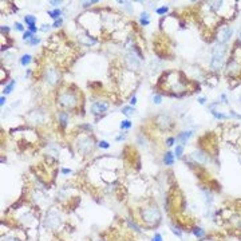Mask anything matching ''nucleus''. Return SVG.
I'll return each instance as SVG.
<instances>
[{
  "label": "nucleus",
  "instance_id": "1",
  "mask_svg": "<svg viewBox=\"0 0 241 241\" xmlns=\"http://www.w3.org/2000/svg\"><path fill=\"white\" fill-rule=\"evenodd\" d=\"M56 102L62 109L67 111H73L79 106V94L78 91L71 90V88H62L58 93Z\"/></svg>",
  "mask_w": 241,
  "mask_h": 241
},
{
  "label": "nucleus",
  "instance_id": "35",
  "mask_svg": "<svg viewBox=\"0 0 241 241\" xmlns=\"http://www.w3.org/2000/svg\"><path fill=\"white\" fill-rule=\"evenodd\" d=\"M98 146H99L100 149H109L110 147V144L107 141H100L99 144H98Z\"/></svg>",
  "mask_w": 241,
  "mask_h": 241
},
{
  "label": "nucleus",
  "instance_id": "29",
  "mask_svg": "<svg viewBox=\"0 0 241 241\" xmlns=\"http://www.w3.org/2000/svg\"><path fill=\"white\" fill-rule=\"evenodd\" d=\"M161 102H162V97H161L159 94L153 95V103H154V105H159Z\"/></svg>",
  "mask_w": 241,
  "mask_h": 241
},
{
  "label": "nucleus",
  "instance_id": "20",
  "mask_svg": "<svg viewBox=\"0 0 241 241\" xmlns=\"http://www.w3.org/2000/svg\"><path fill=\"white\" fill-rule=\"evenodd\" d=\"M48 16H51L52 19L58 20V19H60V16H62V11L59 10V8H55V10H51V11H48Z\"/></svg>",
  "mask_w": 241,
  "mask_h": 241
},
{
  "label": "nucleus",
  "instance_id": "31",
  "mask_svg": "<svg viewBox=\"0 0 241 241\" xmlns=\"http://www.w3.org/2000/svg\"><path fill=\"white\" fill-rule=\"evenodd\" d=\"M62 26H63V19H62V17H60V19H58V20H55V22H54V24H52L54 28H60Z\"/></svg>",
  "mask_w": 241,
  "mask_h": 241
},
{
  "label": "nucleus",
  "instance_id": "30",
  "mask_svg": "<svg viewBox=\"0 0 241 241\" xmlns=\"http://www.w3.org/2000/svg\"><path fill=\"white\" fill-rule=\"evenodd\" d=\"M98 0H91V2H83L82 3V7H85V8H87V7H91L93 4H98Z\"/></svg>",
  "mask_w": 241,
  "mask_h": 241
},
{
  "label": "nucleus",
  "instance_id": "13",
  "mask_svg": "<svg viewBox=\"0 0 241 241\" xmlns=\"http://www.w3.org/2000/svg\"><path fill=\"white\" fill-rule=\"evenodd\" d=\"M78 40H79L80 44H83V46H86V47L94 46V44L98 42L97 38H95L94 35H90L88 32H85V34H79Z\"/></svg>",
  "mask_w": 241,
  "mask_h": 241
},
{
  "label": "nucleus",
  "instance_id": "34",
  "mask_svg": "<svg viewBox=\"0 0 241 241\" xmlns=\"http://www.w3.org/2000/svg\"><path fill=\"white\" fill-rule=\"evenodd\" d=\"M119 4H123L125 5V8H126L129 12H131L133 11V8H131V3H129V2H119Z\"/></svg>",
  "mask_w": 241,
  "mask_h": 241
},
{
  "label": "nucleus",
  "instance_id": "54",
  "mask_svg": "<svg viewBox=\"0 0 241 241\" xmlns=\"http://www.w3.org/2000/svg\"><path fill=\"white\" fill-rule=\"evenodd\" d=\"M240 100H241V97H240Z\"/></svg>",
  "mask_w": 241,
  "mask_h": 241
},
{
  "label": "nucleus",
  "instance_id": "12",
  "mask_svg": "<svg viewBox=\"0 0 241 241\" xmlns=\"http://www.w3.org/2000/svg\"><path fill=\"white\" fill-rule=\"evenodd\" d=\"M190 157L194 159V162L200 163V165H205V163H208V161H209V157H208V154L205 153L204 150H201V149H197V150L192 151Z\"/></svg>",
  "mask_w": 241,
  "mask_h": 241
},
{
  "label": "nucleus",
  "instance_id": "25",
  "mask_svg": "<svg viewBox=\"0 0 241 241\" xmlns=\"http://www.w3.org/2000/svg\"><path fill=\"white\" fill-rule=\"evenodd\" d=\"M168 11H169V7H168V5H163V7L157 8L156 12L158 14V15H165V14H168Z\"/></svg>",
  "mask_w": 241,
  "mask_h": 241
},
{
  "label": "nucleus",
  "instance_id": "15",
  "mask_svg": "<svg viewBox=\"0 0 241 241\" xmlns=\"http://www.w3.org/2000/svg\"><path fill=\"white\" fill-rule=\"evenodd\" d=\"M56 118H58V123L60 125V127H67L68 122H70V114L67 111H58L56 114Z\"/></svg>",
  "mask_w": 241,
  "mask_h": 241
},
{
  "label": "nucleus",
  "instance_id": "47",
  "mask_svg": "<svg viewBox=\"0 0 241 241\" xmlns=\"http://www.w3.org/2000/svg\"><path fill=\"white\" fill-rule=\"evenodd\" d=\"M71 173V169H62V174H70Z\"/></svg>",
  "mask_w": 241,
  "mask_h": 241
},
{
  "label": "nucleus",
  "instance_id": "36",
  "mask_svg": "<svg viewBox=\"0 0 241 241\" xmlns=\"http://www.w3.org/2000/svg\"><path fill=\"white\" fill-rule=\"evenodd\" d=\"M174 142H175V138H173V137H169L168 139H166V146H173L174 145Z\"/></svg>",
  "mask_w": 241,
  "mask_h": 241
},
{
  "label": "nucleus",
  "instance_id": "6",
  "mask_svg": "<svg viewBox=\"0 0 241 241\" xmlns=\"http://www.w3.org/2000/svg\"><path fill=\"white\" fill-rule=\"evenodd\" d=\"M141 218L146 224H157L161 220V213L156 205H146L141 209Z\"/></svg>",
  "mask_w": 241,
  "mask_h": 241
},
{
  "label": "nucleus",
  "instance_id": "27",
  "mask_svg": "<svg viewBox=\"0 0 241 241\" xmlns=\"http://www.w3.org/2000/svg\"><path fill=\"white\" fill-rule=\"evenodd\" d=\"M32 38H34V34H32V32H29V31H26L24 34H23V40H24V42H29Z\"/></svg>",
  "mask_w": 241,
  "mask_h": 241
},
{
  "label": "nucleus",
  "instance_id": "28",
  "mask_svg": "<svg viewBox=\"0 0 241 241\" xmlns=\"http://www.w3.org/2000/svg\"><path fill=\"white\" fill-rule=\"evenodd\" d=\"M182 151H184V145H177V147H175V150H174V154L177 157H181L182 156Z\"/></svg>",
  "mask_w": 241,
  "mask_h": 241
},
{
  "label": "nucleus",
  "instance_id": "41",
  "mask_svg": "<svg viewBox=\"0 0 241 241\" xmlns=\"http://www.w3.org/2000/svg\"><path fill=\"white\" fill-rule=\"evenodd\" d=\"M153 241H162V236H161L159 233H156L153 237Z\"/></svg>",
  "mask_w": 241,
  "mask_h": 241
},
{
  "label": "nucleus",
  "instance_id": "33",
  "mask_svg": "<svg viewBox=\"0 0 241 241\" xmlns=\"http://www.w3.org/2000/svg\"><path fill=\"white\" fill-rule=\"evenodd\" d=\"M28 43L31 44V46H36V44H39V43H40V38H38V36H34V38H32L31 40L28 42Z\"/></svg>",
  "mask_w": 241,
  "mask_h": 241
},
{
  "label": "nucleus",
  "instance_id": "21",
  "mask_svg": "<svg viewBox=\"0 0 241 241\" xmlns=\"http://www.w3.org/2000/svg\"><path fill=\"white\" fill-rule=\"evenodd\" d=\"M134 113H135V109H134L133 106H123V107H122V114L127 115V117L133 115Z\"/></svg>",
  "mask_w": 241,
  "mask_h": 241
},
{
  "label": "nucleus",
  "instance_id": "37",
  "mask_svg": "<svg viewBox=\"0 0 241 241\" xmlns=\"http://www.w3.org/2000/svg\"><path fill=\"white\" fill-rule=\"evenodd\" d=\"M149 17H150L149 12H141V19L139 20H149Z\"/></svg>",
  "mask_w": 241,
  "mask_h": 241
},
{
  "label": "nucleus",
  "instance_id": "26",
  "mask_svg": "<svg viewBox=\"0 0 241 241\" xmlns=\"http://www.w3.org/2000/svg\"><path fill=\"white\" fill-rule=\"evenodd\" d=\"M212 114H213V115H214V117H216V118H217V119H228V117H227V115L221 114V113L216 111V110H212Z\"/></svg>",
  "mask_w": 241,
  "mask_h": 241
},
{
  "label": "nucleus",
  "instance_id": "4",
  "mask_svg": "<svg viewBox=\"0 0 241 241\" xmlns=\"http://www.w3.org/2000/svg\"><path fill=\"white\" fill-rule=\"evenodd\" d=\"M94 144H95L94 137L87 135V134H82V135H79L76 138L75 147L78 150V153H80L82 156H90L94 151Z\"/></svg>",
  "mask_w": 241,
  "mask_h": 241
},
{
  "label": "nucleus",
  "instance_id": "19",
  "mask_svg": "<svg viewBox=\"0 0 241 241\" xmlns=\"http://www.w3.org/2000/svg\"><path fill=\"white\" fill-rule=\"evenodd\" d=\"M15 86H16V82H15V80H10V83H8V85H5V87H4V90H3V93H4L5 95H7V94H11V93H12V90L15 88Z\"/></svg>",
  "mask_w": 241,
  "mask_h": 241
},
{
  "label": "nucleus",
  "instance_id": "14",
  "mask_svg": "<svg viewBox=\"0 0 241 241\" xmlns=\"http://www.w3.org/2000/svg\"><path fill=\"white\" fill-rule=\"evenodd\" d=\"M109 110V103L107 102H102V100H98V102H94L90 107V111L91 114L97 115V114H102Z\"/></svg>",
  "mask_w": 241,
  "mask_h": 241
},
{
  "label": "nucleus",
  "instance_id": "32",
  "mask_svg": "<svg viewBox=\"0 0 241 241\" xmlns=\"http://www.w3.org/2000/svg\"><path fill=\"white\" fill-rule=\"evenodd\" d=\"M15 29H16V31H19V32H26L23 24H22V23H19V22L15 23Z\"/></svg>",
  "mask_w": 241,
  "mask_h": 241
},
{
  "label": "nucleus",
  "instance_id": "7",
  "mask_svg": "<svg viewBox=\"0 0 241 241\" xmlns=\"http://www.w3.org/2000/svg\"><path fill=\"white\" fill-rule=\"evenodd\" d=\"M43 79L48 86H56L60 82V71L58 67L48 64L43 71Z\"/></svg>",
  "mask_w": 241,
  "mask_h": 241
},
{
  "label": "nucleus",
  "instance_id": "48",
  "mask_svg": "<svg viewBox=\"0 0 241 241\" xmlns=\"http://www.w3.org/2000/svg\"><path fill=\"white\" fill-rule=\"evenodd\" d=\"M125 138H126V134H122V135L117 137V138H115V139H117V141H122V139H125Z\"/></svg>",
  "mask_w": 241,
  "mask_h": 241
},
{
  "label": "nucleus",
  "instance_id": "3",
  "mask_svg": "<svg viewBox=\"0 0 241 241\" xmlns=\"http://www.w3.org/2000/svg\"><path fill=\"white\" fill-rule=\"evenodd\" d=\"M227 51H228L227 44H221V43H217L212 48L210 67H212L213 71L222 70V67L225 64V58H227Z\"/></svg>",
  "mask_w": 241,
  "mask_h": 241
},
{
  "label": "nucleus",
  "instance_id": "39",
  "mask_svg": "<svg viewBox=\"0 0 241 241\" xmlns=\"http://www.w3.org/2000/svg\"><path fill=\"white\" fill-rule=\"evenodd\" d=\"M28 31H29V32H32V34H35V32L38 31L36 24H34V26H28Z\"/></svg>",
  "mask_w": 241,
  "mask_h": 241
},
{
  "label": "nucleus",
  "instance_id": "9",
  "mask_svg": "<svg viewBox=\"0 0 241 241\" xmlns=\"http://www.w3.org/2000/svg\"><path fill=\"white\" fill-rule=\"evenodd\" d=\"M154 123H156V126L158 127L161 130H170L171 126H173V119H171L169 115L166 114H159L156 117V119H154Z\"/></svg>",
  "mask_w": 241,
  "mask_h": 241
},
{
  "label": "nucleus",
  "instance_id": "43",
  "mask_svg": "<svg viewBox=\"0 0 241 241\" xmlns=\"http://www.w3.org/2000/svg\"><path fill=\"white\" fill-rule=\"evenodd\" d=\"M50 4H51V5H55V7H56V5L62 4V2H60V0H51V2H50Z\"/></svg>",
  "mask_w": 241,
  "mask_h": 241
},
{
  "label": "nucleus",
  "instance_id": "23",
  "mask_svg": "<svg viewBox=\"0 0 241 241\" xmlns=\"http://www.w3.org/2000/svg\"><path fill=\"white\" fill-rule=\"evenodd\" d=\"M193 233H194L196 237H198V239H201V237L205 236V230L202 228H194V230H193Z\"/></svg>",
  "mask_w": 241,
  "mask_h": 241
},
{
  "label": "nucleus",
  "instance_id": "2",
  "mask_svg": "<svg viewBox=\"0 0 241 241\" xmlns=\"http://www.w3.org/2000/svg\"><path fill=\"white\" fill-rule=\"evenodd\" d=\"M166 80L165 82H168V87L170 88V91H173V95H180V93H182V91H185L187 88V82L185 79H184V75L181 73H169L166 74Z\"/></svg>",
  "mask_w": 241,
  "mask_h": 241
},
{
  "label": "nucleus",
  "instance_id": "24",
  "mask_svg": "<svg viewBox=\"0 0 241 241\" xmlns=\"http://www.w3.org/2000/svg\"><path fill=\"white\" fill-rule=\"evenodd\" d=\"M130 127H131V121L125 119V121L121 122V129L122 130H127V129H130Z\"/></svg>",
  "mask_w": 241,
  "mask_h": 241
},
{
  "label": "nucleus",
  "instance_id": "42",
  "mask_svg": "<svg viewBox=\"0 0 241 241\" xmlns=\"http://www.w3.org/2000/svg\"><path fill=\"white\" fill-rule=\"evenodd\" d=\"M135 103H137V97L133 95V97L130 98V106H135Z\"/></svg>",
  "mask_w": 241,
  "mask_h": 241
},
{
  "label": "nucleus",
  "instance_id": "22",
  "mask_svg": "<svg viewBox=\"0 0 241 241\" xmlns=\"http://www.w3.org/2000/svg\"><path fill=\"white\" fill-rule=\"evenodd\" d=\"M24 22L27 23V26H34V24H36V17H35L34 15H26Z\"/></svg>",
  "mask_w": 241,
  "mask_h": 241
},
{
  "label": "nucleus",
  "instance_id": "51",
  "mask_svg": "<svg viewBox=\"0 0 241 241\" xmlns=\"http://www.w3.org/2000/svg\"><path fill=\"white\" fill-rule=\"evenodd\" d=\"M202 241H214V240H212V239H205V240H202Z\"/></svg>",
  "mask_w": 241,
  "mask_h": 241
},
{
  "label": "nucleus",
  "instance_id": "17",
  "mask_svg": "<svg viewBox=\"0 0 241 241\" xmlns=\"http://www.w3.org/2000/svg\"><path fill=\"white\" fill-rule=\"evenodd\" d=\"M163 163L166 166H171L174 163V156L171 151H166L165 156H163Z\"/></svg>",
  "mask_w": 241,
  "mask_h": 241
},
{
  "label": "nucleus",
  "instance_id": "16",
  "mask_svg": "<svg viewBox=\"0 0 241 241\" xmlns=\"http://www.w3.org/2000/svg\"><path fill=\"white\" fill-rule=\"evenodd\" d=\"M192 137H193V130H186V131H182V133L178 134L177 138H175V141L180 142L181 145H185L186 142L192 138Z\"/></svg>",
  "mask_w": 241,
  "mask_h": 241
},
{
  "label": "nucleus",
  "instance_id": "11",
  "mask_svg": "<svg viewBox=\"0 0 241 241\" xmlns=\"http://www.w3.org/2000/svg\"><path fill=\"white\" fill-rule=\"evenodd\" d=\"M125 62H126V66L129 67L130 71H137V70H139V67H141V62H139V59L137 58V55L134 54V51H129L126 54Z\"/></svg>",
  "mask_w": 241,
  "mask_h": 241
},
{
  "label": "nucleus",
  "instance_id": "10",
  "mask_svg": "<svg viewBox=\"0 0 241 241\" xmlns=\"http://www.w3.org/2000/svg\"><path fill=\"white\" fill-rule=\"evenodd\" d=\"M232 35H233V28L230 26H224L220 28L218 35H217V39H218V43L221 44H227L229 40H230Z\"/></svg>",
  "mask_w": 241,
  "mask_h": 241
},
{
  "label": "nucleus",
  "instance_id": "52",
  "mask_svg": "<svg viewBox=\"0 0 241 241\" xmlns=\"http://www.w3.org/2000/svg\"><path fill=\"white\" fill-rule=\"evenodd\" d=\"M239 36H240V42H241V31H240V34H239Z\"/></svg>",
  "mask_w": 241,
  "mask_h": 241
},
{
  "label": "nucleus",
  "instance_id": "8",
  "mask_svg": "<svg viewBox=\"0 0 241 241\" xmlns=\"http://www.w3.org/2000/svg\"><path fill=\"white\" fill-rule=\"evenodd\" d=\"M47 119L46 113L42 109H35L32 111H29V114L27 115V121L31 125H43Z\"/></svg>",
  "mask_w": 241,
  "mask_h": 241
},
{
  "label": "nucleus",
  "instance_id": "50",
  "mask_svg": "<svg viewBox=\"0 0 241 241\" xmlns=\"http://www.w3.org/2000/svg\"><path fill=\"white\" fill-rule=\"evenodd\" d=\"M26 76H27V78H29V76H31V70L27 71V73H26Z\"/></svg>",
  "mask_w": 241,
  "mask_h": 241
},
{
  "label": "nucleus",
  "instance_id": "18",
  "mask_svg": "<svg viewBox=\"0 0 241 241\" xmlns=\"http://www.w3.org/2000/svg\"><path fill=\"white\" fill-rule=\"evenodd\" d=\"M31 60H32V56L29 55V54H24V55L20 58V64H22L23 67H26L31 63Z\"/></svg>",
  "mask_w": 241,
  "mask_h": 241
},
{
  "label": "nucleus",
  "instance_id": "40",
  "mask_svg": "<svg viewBox=\"0 0 241 241\" xmlns=\"http://www.w3.org/2000/svg\"><path fill=\"white\" fill-rule=\"evenodd\" d=\"M50 24H42V27H40V31H43V32H47L50 29Z\"/></svg>",
  "mask_w": 241,
  "mask_h": 241
},
{
  "label": "nucleus",
  "instance_id": "46",
  "mask_svg": "<svg viewBox=\"0 0 241 241\" xmlns=\"http://www.w3.org/2000/svg\"><path fill=\"white\" fill-rule=\"evenodd\" d=\"M139 23H141V26H149V23H150V20H139Z\"/></svg>",
  "mask_w": 241,
  "mask_h": 241
},
{
  "label": "nucleus",
  "instance_id": "53",
  "mask_svg": "<svg viewBox=\"0 0 241 241\" xmlns=\"http://www.w3.org/2000/svg\"><path fill=\"white\" fill-rule=\"evenodd\" d=\"M98 241H103V240H98Z\"/></svg>",
  "mask_w": 241,
  "mask_h": 241
},
{
  "label": "nucleus",
  "instance_id": "49",
  "mask_svg": "<svg viewBox=\"0 0 241 241\" xmlns=\"http://www.w3.org/2000/svg\"><path fill=\"white\" fill-rule=\"evenodd\" d=\"M198 102H200L201 105H205V102H206V99H205V98H198Z\"/></svg>",
  "mask_w": 241,
  "mask_h": 241
},
{
  "label": "nucleus",
  "instance_id": "5",
  "mask_svg": "<svg viewBox=\"0 0 241 241\" xmlns=\"http://www.w3.org/2000/svg\"><path fill=\"white\" fill-rule=\"evenodd\" d=\"M44 225H46L47 229L52 232H58L62 227V217L59 212L55 209V208H51V209L47 210L46 217H44Z\"/></svg>",
  "mask_w": 241,
  "mask_h": 241
},
{
  "label": "nucleus",
  "instance_id": "45",
  "mask_svg": "<svg viewBox=\"0 0 241 241\" xmlns=\"http://www.w3.org/2000/svg\"><path fill=\"white\" fill-rule=\"evenodd\" d=\"M5 102H7V99H5V97L3 95V97L0 98V106H4V105H5Z\"/></svg>",
  "mask_w": 241,
  "mask_h": 241
},
{
  "label": "nucleus",
  "instance_id": "44",
  "mask_svg": "<svg viewBox=\"0 0 241 241\" xmlns=\"http://www.w3.org/2000/svg\"><path fill=\"white\" fill-rule=\"evenodd\" d=\"M3 241H20V240H17L16 237H5V239H3Z\"/></svg>",
  "mask_w": 241,
  "mask_h": 241
},
{
  "label": "nucleus",
  "instance_id": "38",
  "mask_svg": "<svg viewBox=\"0 0 241 241\" xmlns=\"http://www.w3.org/2000/svg\"><path fill=\"white\" fill-rule=\"evenodd\" d=\"M0 29H2V34L3 35L10 32V27H8V26H2V28H0Z\"/></svg>",
  "mask_w": 241,
  "mask_h": 241
}]
</instances>
